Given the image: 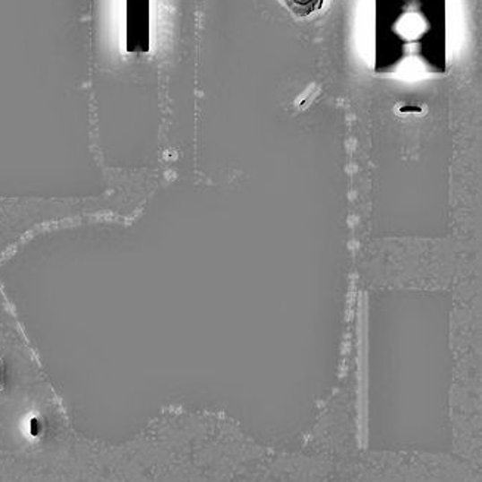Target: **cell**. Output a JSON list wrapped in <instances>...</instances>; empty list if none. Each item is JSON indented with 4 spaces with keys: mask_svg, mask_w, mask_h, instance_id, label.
Returning a JSON list of instances; mask_svg holds the SVG:
<instances>
[{
    "mask_svg": "<svg viewBox=\"0 0 482 482\" xmlns=\"http://www.w3.org/2000/svg\"><path fill=\"white\" fill-rule=\"evenodd\" d=\"M283 4L296 17H310L323 8L324 0H283Z\"/></svg>",
    "mask_w": 482,
    "mask_h": 482,
    "instance_id": "cell-1",
    "label": "cell"
}]
</instances>
